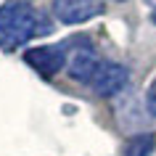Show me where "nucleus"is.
<instances>
[{
	"mask_svg": "<svg viewBox=\"0 0 156 156\" xmlns=\"http://www.w3.org/2000/svg\"><path fill=\"white\" fill-rule=\"evenodd\" d=\"M50 32L53 24L48 21V16L27 0H8L0 8V48L8 53Z\"/></svg>",
	"mask_w": 156,
	"mask_h": 156,
	"instance_id": "nucleus-1",
	"label": "nucleus"
},
{
	"mask_svg": "<svg viewBox=\"0 0 156 156\" xmlns=\"http://www.w3.org/2000/svg\"><path fill=\"white\" fill-rule=\"evenodd\" d=\"M101 64H103V61L98 58V53H95V48H93L90 42L82 40V42H72V45H69L66 72H69V77H72V80L90 85Z\"/></svg>",
	"mask_w": 156,
	"mask_h": 156,
	"instance_id": "nucleus-2",
	"label": "nucleus"
},
{
	"mask_svg": "<svg viewBox=\"0 0 156 156\" xmlns=\"http://www.w3.org/2000/svg\"><path fill=\"white\" fill-rule=\"evenodd\" d=\"M66 58H69V45H40V48H29L24 53V61L45 80L56 77L64 69Z\"/></svg>",
	"mask_w": 156,
	"mask_h": 156,
	"instance_id": "nucleus-3",
	"label": "nucleus"
},
{
	"mask_svg": "<svg viewBox=\"0 0 156 156\" xmlns=\"http://www.w3.org/2000/svg\"><path fill=\"white\" fill-rule=\"evenodd\" d=\"M53 16L61 24H85L90 19L103 13V3L101 0H53Z\"/></svg>",
	"mask_w": 156,
	"mask_h": 156,
	"instance_id": "nucleus-4",
	"label": "nucleus"
},
{
	"mask_svg": "<svg viewBox=\"0 0 156 156\" xmlns=\"http://www.w3.org/2000/svg\"><path fill=\"white\" fill-rule=\"evenodd\" d=\"M127 80H130L127 66L116 64V61H103V64L98 66L95 77H93L90 87H93V93H95V95H101V98H114L116 93L124 90Z\"/></svg>",
	"mask_w": 156,
	"mask_h": 156,
	"instance_id": "nucleus-5",
	"label": "nucleus"
},
{
	"mask_svg": "<svg viewBox=\"0 0 156 156\" xmlns=\"http://www.w3.org/2000/svg\"><path fill=\"white\" fill-rule=\"evenodd\" d=\"M154 151V135H135L124 148V156H151Z\"/></svg>",
	"mask_w": 156,
	"mask_h": 156,
	"instance_id": "nucleus-6",
	"label": "nucleus"
},
{
	"mask_svg": "<svg viewBox=\"0 0 156 156\" xmlns=\"http://www.w3.org/2000/svg\"><path fill=\"white\" fill-rule=\"evenodd\" d=\"M146 108H148V114L156 116V80L148 85V90H146Z\"/></svg>",
	"mask_w": 156,
	"mask_h": 156,
	"instance_id": "nucleus-7",
	"label": "nucleus"
},
{
	"mask_svg": "<svg viewBox=\"0 0 156 156\" xmlns=\"http://www.w3.org/2000/svg\"><path fill=\"white\" fill-rule=\"evenodd\" d=\"M151 19H154V24H156V3H154V8H151Z\"/></svg>",
	"mask_w": 156,
	"mask_h": 156,
	"instance_id": "nucleus-8",
	"label": "nucleus"
},
{
	"mask_svg": "<svg viewBox=\"0 0 156 156\" xmlns=\"http://www.w3.org/2000/svg\"><path fill=\"white\" fill-rule=\"evenodd\" d=\"M111 3H124V0H111Z\"/></svg>",
	"mask_w": 156,
	"mask_h": 156,
	"instance_id": "nucleus-9",
	"label": "nucleus"
}]
</instances>
